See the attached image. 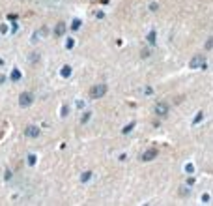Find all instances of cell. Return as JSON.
Wrapping results in <instances>:
<instances>
[{
	"mask_svg": "<svg viewBox=\"0 0 213 206\" xmlns=\"http://www.w3.org/2000/svg\"><path fill=\"white\" fill-rule=\"evenodd\" d=\"M105 94H106V84H103V82H99V84H94L92 88H90V98H92V100L103 98Z\"/></svg>",
	"mask_w": 213,
	"mask_h": 206,
	"instance_id": "obj_1",
	"label": "cell"
},
{
	"mask_svg": "<svg viewBox=\"0 0 213 206\" xmlns=\"http://www.w3.org/2000/svg\"><path fill=\"white\" fill-rule=\"evenodd\" d=\"M168 111H170V107H168V103H165V101H159L155 105V114H159V116H167Z\"/></svg>",
	"mask_w": 213,
	"mask_h": 206,
	"instance_id": "obj_2",
	"label": "cell"
},
{
	"mask_svg": "<svg viewBox=\"0 0 213 206\" xmlns=\"http://www.w3.org/2000/svg\"><path fill=\"white\" fill-rule=\"evenodd\" d=\"M32 101H34V98H32V94H30V92H25V94H21V100H19V103H21V107H28Z\"/></svg>",
	"mask_w": 213,
	"mask_h": 206,
	"instance_id": "obj_3",
	"label": "cell"
},
{
	"mask_svg": "<svg viewBox=\"0 0 213 206\" xmlns=\"http://www.w3.org/2000/svg\"><path fill=\"white\" fill-rule=\"evenodd\" d=\"M204 62H206V58H204L202 54H196V56L191 60V68H193V69H196V68H202V66H204Z\"/></svg>",
	"mask_w": 213,
	"mask_h": 206,
	"instance_id": "obj_4",
	"label": "cell"
},
{
	"mask_svg": "<svg viewBox=\"0 0 213 206\" xmlns=\"http://www.w3.org/2000/svg\"><path fill=\"white\" fill-rule=\"evenodd\" d=\"M153 157H157V150H153V148H152V150H148V152L142 154L140 159H144V161H152Z\"/></svg>",
	"mask_w": 213,
	"mask_h": 206,
	"instance_id": "obj_5",
	"label": "cell"
},
{
	"mask_svg": "<svg viewBox=\"0 0 213 206\" xmlns=\"http://www.w3.org/2000/svg\"><path fill=\"white\" fill-rule=\"evenodd\" d=\"M25 133H26V137H38L39 135V129L36 128V126H28Z\"/></svg>",
	"mask_w": 213,
	"mask_h": 206,
	"instance_id": "obj_6",
	"label": "cell"
},
{
	"mask_svg": "<svg viewBox=\"0 0 213 206\" xmlns=\"http://www.w3.org/2000/svg\"><path fill=\"white\" fill-rule=\"evenodd\" d=\"M64 32H66V23H58L56 28H54V34L60 38V36H64Z\"/></svg>",
	"mask_w": 213,
	"mask_h": 206,
	"instance_id": "obj_7",
	"label": "cell"
}]
</instances>
